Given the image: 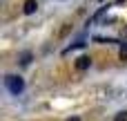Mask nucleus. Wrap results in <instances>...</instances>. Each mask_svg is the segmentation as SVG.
Returning a JSON list of instances; mask_svg holds the SVG:
<instances>
[{
    "label": "nucleus",
    "mask_w": 127,
    "mask_h": 121,
    "mask_svg": "<svg viewBox=\"0 0 127 121\" xmlns=\"http://www.w3.org/2000/svg\"><path fill=\"white\" fill-rule=\"evenodd\" d=\"M114 121H127V110H121V112L114 117Z\"/></svg>",
    "instance_id": "nucleus-5"
},
{
    "label": "nucleus",
    "mask_w": 127,
    "mask_h": 121,
    "mask_svg": "<svg viewBox=\"0 0 127 121\" xmlns=\"http://www.w3.org/2000/svg\"><path fill=\"white\" fill-rule=\"evenodd\" d=\"M31 58H33V56H31V52H22V54H20V58H18V63H20V65H29V63H31Z\"/></svg>",
    "instance_id": "nucleus-4"
},
{
    "label": "nucleus",
    "mask_w": 127,
    "mask_h": 121,
    "mask_svg": "<svg viewBox=\"0 0 127 121\" xmlns=\"http://www.w3.org/2000/svg\"><path fill=\"white\" fill-rule=\"evenodd\" d=\"M69 121H80V119H78V117H71V119H69Z\"/></svg>",
    "instance_id": "nucleus-7"
},
{
    "label": "nucleus",
    "mask_w": 127,
    "mask_h": 121,
    "mask_svg": "<svg viewBox=\"0 0 127 121\" xmlns=\"http://www.w3.org/2000/svg\"><path fill=\"white\" fill-rule=\"evenodd\" d=\"M89 65H92V58L89 56H80V58H76V70H89Z\"/></svg>",
    "instance_id": "nucleus-2"
},
{
    "label": "nucleus",
    "mask_w": 127,
    "mask_h": 121,
    "mask_svg": "<svg viewBox=\"0 0 127 121\" xmlns=\"http://www.w3.org/2000/svg\"><path fill=\"white\" fill-rule=\"evenodd\" d=\"M121 61H127V45L121 47Z\"/></svg>",
    "instance_id": "nucleus-6"
},
{
    "label": "nucleus",
    "mask_w": 127,
    "mask_h": 121,
    "mask_svg": "<svg viewBox=\"0 0 127 121\" xmlns=\"http://www.w3.org/2000/svg\"><path fill=\"white\" fill-rule=\"evenodd\" d=\"M4 88L11 92V94H20L25 90V81L20 76H13V74H7L4 76Z\"/></svg>",
    "instance_id": "nucleus-1"
},
{
    "label": "nucleus",
    "mask_w": 127,
    "mask_h": 121,
    "mask_svg": "<svg viewBox=\"0 0 127 121\" xmlns=\"http://www.w3.org/2000/svg\"><path fill=\"white\" fill-rule=\"evenodd\" d=\"M36 9H38V2H36V0H25V4H22V11H25L27 16H29V13H33Z\"/></svg>",
    "instance_id": "nucleus-3"
}]
</instances>
